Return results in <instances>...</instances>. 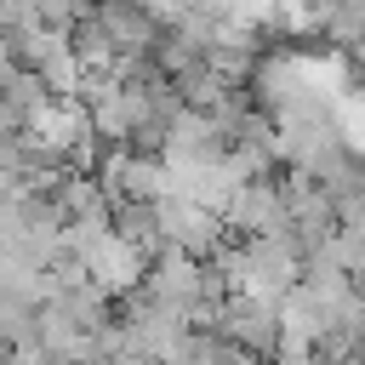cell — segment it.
Instances as JSON below:
<instances>
[{"instance_id": "1", "label": "cell", "mask_w": 365, "mask_h": 365, "mask_svg": "<svg viewBox=\"0 0 365 365\" xmlns=\"http://www.w3.org/2000/svg\"><path fill=\"white\" fill-rule=\"evenodd\" d=\"M217 336L234 342L240 354L262 359V354L279 348V314H274V302L234 291V297H222V308H217Z\"/></svg>"}]
</instances>
